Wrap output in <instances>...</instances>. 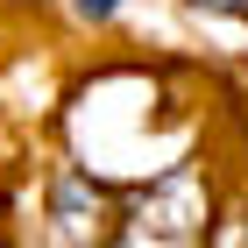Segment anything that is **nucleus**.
<instances>
[{"label": "nucleus", "instance_id": "1", "mask_svg": "<svg viewBox=\"0 0 248 248\" xmlns=\"http://www.w3.org/2000/svg\"><path fill=\"white\" fill-rule=\"evenodd\" d=\"M78 7H85V15H114L121 0H78Z\"/></svg>", "mask_w": 248, "mask_h": 248}]
</instances>
